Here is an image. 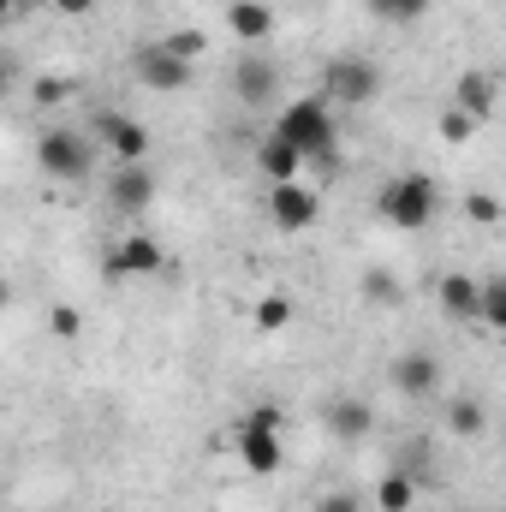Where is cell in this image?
Returning <instances> with one entry per match:
<instances>
[{"label":"cell","instance_id":"31","mask_svg":"<svg viewBox=\"0 0 506 512\" xmlns=\"http://www.w3.org/2000/svg\"><path fill=\"white\" fill-rule=\"evenodd\" d=\"M6 304H12V280L0 274V310H6Z\"/></svg>","mask_w":506,"mask_h":512},{"label":"cell","instance_id":"19","mask_svg":"<svg viewBox=\"0 0 506 512\" xmlns=\"http://www.w3.org/2000/svg\"><path fill=\"white\" fill-rule=\"evenodd\" d=\"M358 292H364V304H376V310H399V304H405V286H399L387 268H364Z\"/></svg>","mask_w":506,"mask_h":512},{"label":"cell","instance_id":"27","mask_svg":"<svg viewBox=\"0 0 506 512\" xmlns=\"http://www.w3.org/2000/svg\"><path fill=\"white\" fill-rule=\"evenodd\" d=\"M465 215H471L477 227H495V221H501V203H495L489 191H477V197H465Z\"/></svg>","mask_w":506,"mask_h":512},{"label":"cell","instance_id":"1","mask_svg":"<svg viewBox=\"0 0 506 512\" xmlns=\"http://www.w3.org/2000/svg\"><path fill=\"white\" fill-rule=\"evenodd\" d=\"M376 209H381V221H387V227L417 233V227H429V221H435L441 191H435V179H429V173H399V179L376 197Z\"/></svg>","mask_w":506,"mask_h":512},{"label":"cell","instance_id":"11","mask_svg":"<svg viewBox=\"0 0 506 512\" xmlns=\"http://www.w3.org/2000/svg\"><path fill=\"white\" fill-rule=\"evenodd\" d=\"M114 274H167V251L149 233H126L114 245Z\"/></svg>","mask_w":506,"mask_h":512},{"label":"cell","instance_id":"29","mask_svg":"<svg viewBox=\"0 0 506 512\" xmlns=\"http://www.w3.org/2000/svg\"><path fill=\"white\" fill-rule=\"evenodd\" d=\"M90 6H96V0H54L60 18H90Z\"/></svg>","mask_w":506,"mask_h":512},{"label":"cell","instance_id":"26","mask_svg":"<svg viewBox=\"0 0 506 512\" xmlns=\"http://www.w3.org/2000/svg\"><path fill=\"white\" fill-rule=\"evenodd\" d=\"M316 512H364V495L358 489H328V495H316Z\"/></svg>","mask_w":506,"mask_h":512},{"label":"cell","instance_id":"24","mask_svg":"<svg viewBox=\"0 0 506 512\" xmlns=\"http://www.w3.org/2000/svg\"><path fill=\"white\" fill-rule=\"evenodd\" d=\"M48 328H54V340H78L84 334V310L78 304H48Z\"/></svg>","mask_w":506,"mask_h":512},{"label":"cell","instance_id":"9","mask_svg":"<svg viewBox=\"0 0 506 512\" xmlns=\"http://www.w3.org/2000/svg\"><path fill=\"white\" fill-rule=\"evenodd\" d=\"M393 387H399L405 399H429V393L441 387V364H435V352H405V358L393 364Z\"/></svg>","mask_w":506,"mask_h":512},{"label":"cell","instance_id":"32","mask_svg":"<svg viewBox=\"0 0 506 512\" xmlns=\"http://www.w3.org/2000/svg\"><path fill=\"white\" fill-rule=\"evenodd\" d=\"M6 6H12V18H24V12H30L36 0H6Z\"/></svg>","mask_w":506,"mask_h":512},{"label":"cell","instance_id":"17","mask_svg":"<svg viewBox=\"0 0 506 512\" xmlns=\"http://www.w3.org/2000/svg\"><path fill=\"white\" fill-rule=\"evenodd\" d=\"M447 429H453L459 441H477V435L489 429V405H483L477 393H459V399L447 405Z\"/></svg>","mask_w":506,"mask_h":512},{"label":"cell","instance_id":"33","mask_svg":"<svg viewBox=\"0 0 506 512\" xmlns=\"http://www.w3.org/2000/svg\"><path fill=\"white\" fill-rule=\"evenodd\" d=\"M0 24H12V6H6V0H0Z\"/></svg>","mask_w":506,"mask_h":512},{"label":"cell","instance_id":"3","mask_svg":"<svg viewBox=\"0 0 506 512\" xmlns=\"http://www.w3.org/2000/svg\"><path fill=\"white\" fill-rule=\"evenodd\" d=\"M239 465L251 477H274L280 471V411L274 405H256L251 423L239 429Z\"/></svg>","mask_w":506,"mask_h":512},{"label":"cell","instance_id":"25","mask_svg":"<svg viewBox=\"0 0 506 512\" xmlns=\"http://www.w3.org/2000/svg\"><path fill=\"white\" fill-rule=\"evenodd\" d=\"M161 48H167L173 60H185V66H191V60H203V36H197V30H179V36H167Z\"/></svg>","mask_w":506,"mask_h":512},{"label":"cell","instance_id":"6","mask_svg":"<svg viewBox=\"0 0 506 512\" xmlns=\"http://www.w3.org/2000/svg\"><path fill=\"white\" fill-rule=\"evenodd\" d=\"M316 215H322V203H316V191H304L298 179L268 185V221H274L280 233H310Z\"/></svg>","mask_w":506,"mask_h":512},{"label":"cell","instance_id":"4","mask_svg":"<svg viewBox=\"0 0 506 512\" xmlns=\"http://www.w3.org/2000/svg\"><path fill=\"white\" fill-rule=\"evenodd\" d=\"M36 167H42L48 179H84V173H90V143L72 126H48L36 137Z\"/></svg>","mask_w":506,"mask_h":512},{"label":"cell","instance_id":"5","mask_svg":"<svg viewBox=\"0 0 506 512\" xmlns=\"http://www.w3.org/2000/svg\"><path fill=\"white\" fill-rule=\"evenodd\" d=\"M381 90V72L370 60H358V54H340L334 66H328V102H346V108H364V102H376Z\"/></svg>","mask_w":506,"mask_h":512},{"label":"cell","instance_id":"10","mask_svg":"<svg viewBox=\"0 0 506 512\" xmlns=\"http://www.w3.org/2000/svg\"><path fill=\"white\" fill-rule=\"evenodd\" d=\"M149 203H155V173L143 161H120V173H114V209L143 215Z\"/></svg>","mask_w":506,"mask_h":512},{"label":"cell","instance_id":"22","mask_svg":"<svg viewBox=\"0 0 506 512\" xmlns=\"http://www.w3.org/2000/svg\"><path fill=\"white\" fill-rule=\"evenodd\" d=\"M364 6H370V18H381V24H417L429 12V0H364Z\"/></svg>","mask_w":506,"mask_h":512},{"label":"cell","instance_id":"14","mask_svg":"<svg viewBox=\"0 0 506 512\" xmlns=\"http://www.w3.org/2000/svg\"><path fill=\"white\" fill-rule=\"evenodd\" d=\"M227 30H233V36H239V42H268V36H274V6H268V0H233V6H227Z\"/></svg>","mask_w":506,"mask_h":512},{"label":"cell","instance_id":"2","mask_svg":"<svg viewBox=\"0 0 506 512\" xmlns=\"http://www.w3.org/2000/svg\"><path fill=\"white\" fill-rule=\"evenodd\" d=\"M274 137H286L304 161H328L334 155V120H328V102H292L280 114Z\"/></svg>","mask_w":506,"mask_h":512},{"label":"cell","instance_id":"21","mask_svg":"<svg viewBox=\"0 0 506 512\" xmlns=\"http://www.w3.org/2000/svg\"><path fill=\"white\" fill-rule=\"evenodd\" d=\"M251 322L262 328V334H280V328L292 322V298H286V292H268V298L251 310Z\"/></svg>","mask_w":506,"mask_h":512},{"label":"cell","instance_id":"7","mask_svg":"<svg viewBox=\"0 0 506 512\" xmlns=\"http://www.w3.org/2000/svg\"><path fill=\"white\" fill-rule=\"evenodd\" d=\"M322 423H328L334 441H364V435L376 429V411H370L358 393H334V399L322 405Z\"/></svg>","mask_w":506,"mask_h":512},{"label":"cell","instance_id":"16","mask_svg":"<svg viewBox=\"0 0 506 512\" xmlns=\"http://www.w3.org/2000/svg\"><path fill=\"white\" fill-rule=\"evenodd\" d=\"M435 298H441V310H447L453 322H477V280H471V274H447Z\"/></svg>","mask_w":506,"mask_h":512},{"label":"cell","instance_id":"28","mask_svg":"<svg viewBox=\"0 0 506 512\" xmlns=\"http://www.w3.org/2000/svg\"><path fill=\"white\" fill-rule=\"evenodd\" d=\"M471 120H465V114H459V108H447V120H441V137H447V143H459V137H471Z\"/></svg>","mask_w":506,"mask_h":512},{"label":"cell","instance_id":"15","mask_svg":"<svg viewBox=\"0 0 506 512\" xmlns=\"http://www.w3.org/2000/svg\"><path fill=\"white\" fill-rule=\"evenodd\" d=\"M102 137L114 149V161H149V131L137 120H120V114H102Z\"/></svg>","mask_w":506,"mask_h":512},{"label":"cell","instance_id":"18","mask_svg":"<svg viewBox=\"0 0 506 512\" xmlns=\"http://www.w3.org/2000/svg\"><path fill=\"white\" fill-rule=\"evenodd\" d=\"M298 167H304V155H298L286 137H268V143H262V173H268V185L298 179Z\"/></svg>","mask_w":506,"mask_h":512},{"label":"cell","instance_id":"23","mask_svg":"<svg viewBox=\"0 0 506 512\" xmlns=\"http://www.w3.org/2000/svg\"><path fill=\"white\" fill-rule=\"evenodd\" d=\"M477 322L506 328V286L501 280H483V286H477Z\"/></svg>","mask_w":506,"mask_h":512},{"label":"cell","instance_id":"20","mask_svg":"<svg viewBox=\"0 0 506 512\" xmlns=\"http://www.w3.org/2000/svg\"><path fill=\"white\" fill-rule=\"evenodd\" d=\"M411 501H417V483L405 477V471H387L376 483V507L381 512H411Z\"/></svg>","mask_w":506,"mask_h":512},{"label":"cell","instance_id":"12","mask_svg":"<svg viewBox=\"0 0 506 512\" xmlns=\"http://www.w3.org/2000/svg\"><path fill=\"white\" fill-rule=\"evenodd\" d=\"M137 78H143L149 90H185V84H191V66H185V60H173V54L155 42V48H143V54H137Z\"/></svg>","mask_w":506,"mask_h":512},{"label":"cell","instance_id":"13","mask_svg":"<svg viewBox=\"0 0 506 512\" xmlns=\"http://www.w3.org/2000/svg\"><path fill=\"white\" fill-rule=\"evenodd\" d=\"M495 90H501V84H495V72H465V78H459V96H453V108H459L471 126H483V120L495 114Z\"/></svg>","mask_w":506,"mask_h":512},{"label":"cell","instance_id":"30","mask_svg":"<svg viewBox=\"0 0 506 512\" xmlns=\"http://www.w3.org/2000/svg\"><path fill=\"white\" fill-rule=\"evenodd\" d=\"M6 90H12V60L0 54V96H6Z\"/></svg>","mask_w":506,"mask_h":512},{"label":"cell","instance_id":"8","mask_svg":"<svg viewBox=\"0 0 506 512\" xmlns=\"http://www.w3.org/2000/svg\"><path fill=\"white\" fill-rule=\"evenodd\" d=\"M274 84H280V72H274V60H262V54H245V60L233 66V90H239L245 108H268Z\"/></svg>","mask_w":506,"mask_h":512}]
</instances>
